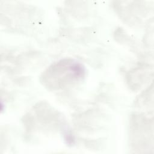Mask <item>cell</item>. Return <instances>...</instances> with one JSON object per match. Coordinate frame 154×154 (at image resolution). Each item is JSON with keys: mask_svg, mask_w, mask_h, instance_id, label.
Returning <instances> with one entry per match:
<instances>
[{"mask_svg": "<svg viewBox=\"0 0 154 154\" xmlns=\"http://www.w3.org/2000/svg\"><path fill=\"white\" fill-rule=\"evenodd\" d=\"M84 69L80 63L64 60L49 67L42 78L46 86L58 88L78 81L84 76Z\"/></svg>", "mask_w": 154, "mask_h": 154, "instance_id": "obj_1", "label": "cell"}]
</instances>
